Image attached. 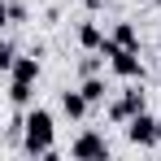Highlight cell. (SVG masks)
<instances>
[{
    "mask_svg": "<svg viewBox=\"0 0 161 161\" xmlns=\"http://www.w3.org/2000/svg\"><path fill=\"white\" fill-rule=\"evenodd\" d=\"M22 144H26V157L57 161V148H53V113H48V109H26V131H22Z\"/></svg>",
    "mask_w": 161,
    "mask_h": 161,
    "instance_id": "1",
    "label": "cell"
},
{
    "mask_svg": "<svg viewBox=\"0 0 161 161\" xmlns=\"http://www.w3.org/2000/svg\"><path fill=\"white\" fill-rule=\"evenodd\" d=\"M157 135H161V122L148 109H139L131 122H126V139H131L135 148H157Z\"/></svg>",
    "mask_w": 161,
    "mask_h": 161,
    "instance_id": "2",
    "label": "cell"
},
{
    "mask_svg": "<svg viewBox=\"0 0 161 161\" xmlns=\"http://www.w3.org/2000/svg\"><path fill=\"white\" fill-rule=\"evenodd\" d=\"M70 157H74V161H109V157H113V148H109V139H105V135L83 131L79 139L70 144Z\"/></svg>",
    "mask_w": 161,
    "mask_h": 161,
    "instance_id": "3",
    "label": "cell"
},
{
    "mask_svg": "<svg viewBox=\"0 0 161 161\" xmlns=\"http://www.w3.org/2000/svg\"><path fill=\"white\" fill-rule=\"evenodd\" d=\"M139 109H148V100H144V87H126V92H122V96L109 105V118H113L118 126H126V122H131Z\"/></svg>",
    "mask_w": 161,
    "mask_h": 161,
    "instance_id": "4",
    "label": "cell"
},
{
    "mask_svg": "<svg viewBox=\"0 0 161 161\" xmlns=\"http://www.w3.org/2000/svg\"><path fill=\"white\" fill-rule=\"evenodd\" d=\"M87 109H92V100L83 96V87H79V92H61V113H65L70 122H83Z\"/></svg>",
    "mask_w": 161,
    "mask_h": 161,
    "instance_id": "5",
    "label": "cell"
},
{
    "mask_svg": "<svg viewBox=\"0 0 161 161\" xmlns=\"http://www.w3.org/2000/svg\"><path fill=\"white\" fill-rule=\"evenodd\" d=\"M9 79H22V83H35L39 79V57L26 53V57H18L13 65H9Z\"/></svg>",
    "mask_w": 161,
    "mask_h": 161,
    "instance_id": "6",
    "label": "cell"
},
{
    "mask_svg": "<svg viewBox=\"0 0 161 161\" xmlns=\"http://www.w3.org/2000/svg\"><path fill=\"white\" fill-rule=\"evenodd\" d=\"M105 39H109V35L96 26V22H83V26H79V44L87 48V53H100V48H105Z\"/></svg>",
    "mask_w": 161,
    "mask_h": 161,
    "instance_id": "7",
    "label": "cell"
},
{
    "mask_svg": "<svg viewBox=\"0 0 161 161\" xmlns=\"http://www.w3.org/2000/svg\"><path fill=\"white\" fill-rule=\"evenodd\" d=\"M83 96H87L92 105H105V96H109L105 79H96V74H87V79H83Z\"/></svg>",
    "mask_w": 161,
    "mask_h": 161,
    "instance_id": "8",
    "label": "cell"
},
{
    "mask_svg": "<svg viewBox=\"0 0 161 161\" xmlns=\"http://www.w3.org/2000/svg\"><path fill=\"white\" fill-rule=\"evenodd\" d=\"M109 39H113L118 48H139V35H135V26H131V22H118Z\"/></svg>",
    "mask_w": 161,
    "mask_h": 161,
    "instance_id": "9",
    "label": "cell"
},
{
    "mask_svg": "<svg viewBox=\"0 0 161 161\" xmlns=\"http://www.w3.org/2000/svg\"><path fill=\"white\" fill-rule=\"evenodd\" d=\"M31 87H35V83L9 79V100H13V109H26V105H31Z\"/></svg>",
    "mask_w": 161,
    "mask_h": 161,
    "instance_id": "10",
    "label": "cell"
},
{
    "mask_svg": "<svg viewBox=\"0 0 161 161\" xmlns=\"http://www.w3.org/2000/svg\"><path fill=\"white\" fill-rule=\"evenodd\" d=\"M13 61H18V48H13V39H4V44H0V70L9 74V65H13Z\"/></svg>",
    "mask_w": 161,
    "mask_h": 161,
    "instance_id": "11",
    "label": "cell"
},
{
    "mask_svg": "<svg viewBox=\"0 0 161 161\" xmlns=\"http://www.w3.org/2000/svg\"><path fill=\"white\" fill-rule=\"evenodd\" d=\"M18 22H22V4H18V0H9V26H18Z\"/></svg>",
    "mask_w": 161,
    "mask_h": 161,
    "instance_id": "12",
    "label": "cell"
},
{
    "mask_svg": "<svg viewBox=\"0 0 161 161\" xmlns=\"http://www.w3.org/2000/svg\"><path fill=\"white\" fill-rule=\"evenodd\" d=\"M83 4H87V9H100V4H105V0H83Z\"/></svg>",
    "mask_w": 161,
    "mask_h": 161,
    "instance_id": "13",
    "label": "cell"
},
{
    "mask_svg": "<svg viewBox=\"0 0 161 161\" xmlns=\"http://www.w3.org/2000/svg\"><path fill=\"white\" fill-rule=\"evenodd\" d=\"M148 4H157V9H161V0H148Z\"/></svg>",
    "mask_w": 161,
    "mask_h": 161,
    "instance_id": "14",
    "label": "cell"
},
{
    "mask_svg": "<svg viewBox=\"0 0 161 161\" xmlns=\"http://www.w3.org/2000/svg\"><path fill=\"white\" fill-rule=\"evenodd\" d=\"M157 144H161V135H157Z\"/></svg>",
    "mask_w": 161,
    "mask_h": 161,
    "instance_id": "15",
    "label": "cell"
}]
</instances>
